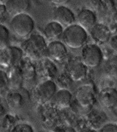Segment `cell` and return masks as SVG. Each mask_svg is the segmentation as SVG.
<instances>
[{"instance_id": "cell-1", "label": "cell", "mask_w": 117, "mask_h": 132, "mask_svg": "<svg viewBox=\"0 0 117 132\" xmlns=\"http://www.w3.org/2000/svg\"><path fill=\"white\" fill-rule=\"evenodd\" d=\"M47 43L45 38L40 34L29 36L21 45V48L29 59L38 61L47 55Z\"/></svg>"}, {"instance_id": "cell-2", "label": "cell", "mask_w": 117, "mask_h": 132, "mask_svg": "<svg viewBox=\"0 0 117 132\" xmlns=\"http://www.w3.org/2000/svg\"><path fill=\"white\" fill-rule=\"evenodd\" d=\"M62 40L64 44L72 49H78L86 44L88 35L86 31L78 24L66 27L63 31Z\"/></svg>"}, {"instance_id": "cell-3", "label": "cell", "mask_w": 117, "mask_h": 132, "mask_svg": "<svg viewBox=\"0 0 117 132\" xmlns=\"http://www.w3.org/2000/svg\"><path fill=\"white\" fill-rule=\"evenodd\" d=\"M34 25L33 18L26 13H23L13 16L10 27L15 35L19 38H24L31 34Z\"/></svg>"}, {"instance_id": "cell-4", "label": "cell", "mask_w": 117, "mask_h": 132, "mask_svg": "<svg viewBox=\"0 0 117 132\" xmlns=\"http://www.w3.org/2000/svg\"><path fill=\"white\" fill-rule=\"evenodd\" d=\"M103 54L100 47L95 44L84 46L81 51V61L87 67L97 68L100 65Z\"/></svg>"}, {"instance_id": "cell-5", "label": "cell", "mask_w": 117, "mask_h": 132, "mask_svg": "<svg viewBox=\"0 0 117 132\" xmlns=\"http://www.w3.org/2000/svg\"><path fill=\"white\" fill-rule=\"evenodd\" d=\"M23 52L21 48L7 46L0 49V66L11 68L18 65L23 58Z\"/></svg>"}, {"instance_id": "cell-6", "label": "cell", "mask_w": 117, "mask_h": 132, "mask_svg": "<svg viewBox=\"0 0 117 132\" xmlns=\"http://www.w3.org/2000/svg\"><path fill=\"white\" fill-rule=\"evenodd\" d=\"M56 91V84L51 80H46L35 86L33 95L35 100L38 103L44 104L53 98Z\"/></svg>"}, {"instance_id": "cell-7", "label": "cell", "mask_w": 117, "mask_h": 132, "mask_svg": "<svg viewBox=\"0 0 117 132\" xmlns=\"http://www.w3.org/2000/svg\"><path fill=\"white\" fill-rule=\"evenodd\" d=\"M29 96L27 90L21 87L11 88L7 93L5 100L8 107L12 109H18L28 101Z\"/></svg>"}, {"instance_id": "cell-8", "label": "cell", "mask_w": 117, "mask_h": 132, "mask_svg": "<svg viewBox=\"0 0 117 132\" xmlns=\"http://www.w3.org/2000/svg\"><path fill=\"white\" fill-rule=\"evenodd\" d=\"M67 75L74 81H81L85 78L87 73V67L81 60L75 59L70 61L66 66Z\"/></svg>"}, {"instance_id": "cell-9", "label": "cell", "mask_w": 117, "mask_h": 132, "mask_svg": "<svg viewBox=\"0 0 117 132\" xmlns=\"http://www.w3.org/2000/svg\"><path fill=\"white\" fill-rule=\"evenodd\" d=\"M78 104L82 108H88L92 106L95 101V93L90 85H84L79 87L75 95Z\"/></svg>"}, {"instance_id": "cell-10", "label": "cell", "mask_w": 117, "mask_h": 132, "mask_svg": "<svg viewBox=\"0 0 117 132\" xmlns=\"http://www.w3.org/2000/svg\"><path fill=\"white\" fill-rule=\"evenodd\" d=\"M35 66L36 74L40 77L51 80L55 78L58 73V69L56 65L48 59H41Z\"/></svg>"}, {"instance_id": "cell-11", "label": "cell", "mask_w": 117, "mask_h": 132, "mask_svg": "<svg viewBox=\"0 0 117 132\" xmlns=\"http://www.w3.org/2000/svg\"><path fill=\"white\" fill-rule=\"evenodd\" d=\"M54 19L62 26L67 27L74 23L75 17L73 11L64 5L59 6L54 12Z\"/></svg>"}, {"instance_id": "cell-12", "label": "cell", "mask_w": 117, "mask_h": 132, "mask_svg": "<svg viewBox=\"0 0 117 132\" xmlns=\"http://www.w3.org/2000/svg\"><path fill=\"white\" fill-rule=\"evenodd\" d=\"M90 31L92 38L98 44H105L111 38V33L110 29L103 23H95Z\"/></svg>"}, {"instance_id": "cell-13", "label": "cell", "mask_w": 117, "mask_h": 132, "mask_svg": "<svg viewBox=\"0 0 117 132\" xmlns=\"http://www.w3.org/2000/svg\"><path fill=\"white\" fill-rule=\"evenodd\" d=\"M67 48L66 45L59 41H53L47 46V55L51 59L60 61L67 55Z\"/></svg>"}, {"instance_id": "cell-14", "label": "cell", "mask_w": 117, "mask_h": 132, "mask_svg": "<svg viewBox=\"0 0 117 132\" xmlns=\"http://www.w3.org/2000/svg\"><path fill=\"white\" fill-rule=\"evenodd\" d=\"M5 7L7 13L14 16L26 13L31 7V0H7Z\"/></svg>"}, {"instance_id": "cell-15", "label": "cell", "mask_w": 117, "mask_h": 132, "mask_svg": "<svg viewBox=\"0 0 117 132\" xmlns=\"http://www.w3.org/2000/svg\"><path fill=\"white\" fill-rule=\"evenodd\" d=\"M29 60H23L21 61L19 65L21 70L22 78L23 84L30 85L35 81V76L36 74L35 67L34 64L29 62Z\"/></svg>"}, {"instance_id": "cell-16", "label": "cell", "mask_w": 117, "mask_h": 132, "mask_svg": "<svg viewBox=\"0 0 117 132\" xmlns=\"http://www.w3.org/2000/svg\"><path fill=\"white\" fill-rule=\"evenodd\" d=\"M78 24L86 30H90L95 24L97 17L91 10L85 9L81 10L77 15Z\"/></svg>"}, {"instance_id": "cell-17", "label": "cell", "mask_w": 117, "mask_h": 132, "mask_svg": "<svg viewBox=\"0 0 117 132\" xmlns=\"http://www.w3.org/2000/svg\"><path fill=\"white\" fill-rule=\"evenodd\" d=\"M99 99L101 104L104 107L109 108L114 107L117 104L116 89L112 87L104 88L100 93Z\"/></svg>"}, {"instance_id": "cell-18", "label": "cell", "mask_w": 117, "mask_h": 132, "mask_svg": "<svg viewBox=\"0 0 117 132\" xmlns=\"http://www.w3.org/2000/svg\"><path fill=\"white\" fill-rule=\"evenodd\" d=\"M63 31V26L54 20L49 22L45 26L44 34L47 39L53 40L60 38L62 36Z\"/></svg>"}, {"instance_id": "cell-19", "label": "cell", "mask_w": 117, "mask_h": 132, "mask_svg": "<svg viewBox=\"0 0 117 132\" xmlns=\"http://www.w3.org/2000/svg\"><path fill=\"white\" fill-rule=\"evenodd\" d=\"M55 104L61 108L68 107L71 102L72 95L70 91L63 88L56 91L53 97Z\"/></svg>"}, {"instance_id": "cell-20", "label": "cell", "mask_w": 117, "mask_h": 132, "mask_svg": "<svg viewBox=\"0 0 117 132\" xmlns=\"http://www.w3.org/2000/svg\"><path fill=\"white\" fill-rule=\"evenodd\" d=\"M16 65L11 67L9 75V86L11 88L21 87L23 84V78L19 66Z\"/></svg>"}, {"instance_id": "cell-21", "label": "cell", "mask_w": 117, "mask_h": 132, "mask_svg": "<svg viewBox=\"0 0 117 132\" xmlns=\"http://www.w3.org/2000/svg\"><path fill=\"white\" fill-rule=\"evenodd\" d=\"M10 40V33L8 28L0 23V49L8 45Z\"/></svg>"}, {"instance_id": "cell-22", "label": "cell", "mask_w": 117, "mask_h": 132, "mask_svg": "<svg viewBox=\"0 0 117 132\" xmlns=\"http://www.w3.org/2000/svg\"><path fill=\"white\" fill-rule=\"evenodd\" d=\"M9 86L8 74L5 71L0 70V94L3 93Z\"/></svg>"}, {"instance_id": "cell-23", "label": "cell", "mask_w": 117, "mask_h": 132, "mask_svg": "<svg viewBox=\"0 0 117 132\" xmlns=\"http://www.w3.org/2000/svg\"><path fill=\"white\" fill-rule=\"evenodd\" d=\"M13 132H33L34 129L32 127L27 123H19L16 125L12 130Z\"/></svg>"}, {"instance_id": "cell-24", "label": "cell", "mask_w": 117, "mask_h": 132, "mask_svg": "<svg viewBox=\"0 0 117 132\" xmlns=\"http://www.w3.org/2000/svg\"><path fill=\"white\" fill-rule=\"evenodd\" d=\"M99 132H117V125L113 123H108L102 127L99 130Z\"/></svg>"}, {"instance_id": "cell-25", "label": "cell", "mask_w": 117, "mask_h": 132, "mask_svg": "<svg viewBox=\"0 0 117 132\" xmlns=\"http://www.w3.org/2000/svg\"><path fill=\"white\" fill-rule=\"evenodd\" d=\"M8 107L5 99L0 97V117L6 113Z\"/></svg>"}, {"instance_id": "cell-26", "label": "cell", "mask_w": 117, "mask_h": 132, "mask_svg": "<svg viewBox=\"0 0 117 132\" xmlns=\"http://www.w3.org/2000/svg\"><path fill=\"white\" fill-rule=\"evenodd\" d=\"M117 35L113 36L111 40V42H110V44H111V47L115 50H117Z\"/></svg>"}, {"instance_id": "cell-27", "label": "cell", "mask_w": 117, "mask_h": 132, "mask_svg": "<svg viewBox=\"0 0 117 132\" xmlns=\"http://www.w3.org/2000/svg\"><path fill=\"white\" fill-rule=\"evenodd\" d=\"M71 0H50V2L54 4L60 6L64 5L69 3Z\"/></svg>"}]
</instances>
